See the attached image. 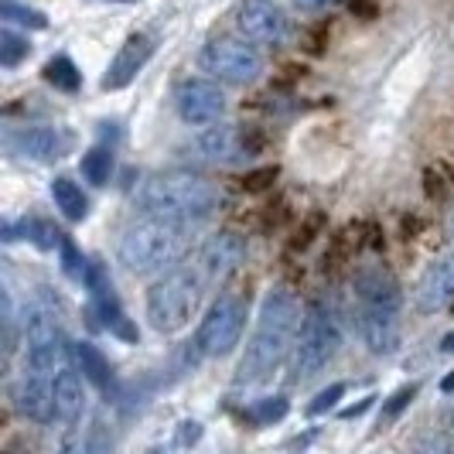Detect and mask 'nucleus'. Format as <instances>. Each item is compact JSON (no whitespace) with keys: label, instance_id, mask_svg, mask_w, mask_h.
Wrapping results in <instances>:
<instances>
[{"label":"nucleus","instance_id":"1","mask_svg":"<svg viewBox=\"0 0 454 454\" xmlns=\"http://www.w3.org/2000/svg\"><path fill=\"white\" fill-rule=\"evenodd\" d=\"M301 318L304 315L297 308V297L287 287H273L270 294L263 297L256 332H253L250 345H247L243 359L236 365V383L239 387L267 383L273 372L280 369L287 348H291V339H297Z\"/></svg>","mask_w":454,"mask_h":454},{"label":"nucleus","instance_id":"2","mask_svg":"<svg viewBox=\"0 0 454 454\" xmlns=\"http://www.w3.org/2000/svg\"><path fill=\"white\" fill-rule=\"evenodd\" d=\"M137 208L164 223H202L219 208V192L195 171H158L137 192Z\"/></svg>","mask_w":454,"mask_h":454},{"label":"nucleus","instance_id":"3","mask_svg":"<svg viewBox=\"0 0 454 454\" xmlns=\"http://www.w3.org/2000/svg\"><path fill=\"white\" fill-rule=\"evenodd\" d=\"M184 226L178 223H164V219H137L123 229L120 243H116V256L130 273H164L171 270L184 256Z\"/></svg>","mask_w":454,"mask_h":454},{"label":"nucleus","instance_id":"4","mask_svg":"<svg viewBox=\"0 0 454 454\" xmlns=\"http://www.w3.org/2000/svg\"><path fill=\"white\" fill-rule=\"evenodd\" d=\"M202 277L199 270H171L160 280L151 284L147 291V321L158 328L160 335H175L192 321L199 297H202Z\"/></svg>","mask_w":454,"mask_h":454},{"label":"nucleus","instance_id":"5","mask_svg":"<svg viewBox=\"0 0 454 454\" xmlns=\"http://www.w3.org/2000/svg\"><path fill=\"white\" fill-rule=\"evenodd\" d=\"M339 348V325L332 318V311L325 304H308L301 328L294 339V380H311L328 365V359Z\"/></svg>","mask_w":454,"mask_h":454},{"label":"nucleus","instance_id":"6","mask_svg":"<svg viewBox=\"0 0 454 454\" xmlns=\"http://www.w3.org/2000/svg\"><path fill=\"white\" fill-rule=\"evenodd\" d=\"M199 66L219 82L247 86L263 72V59L247 38H212L199 51Z\"/></svg>","mask_w":454,"mask_h":454},{"label":"nucleus","instance_id":"7","mask_svg":"<svg viewBox=\"0 0 454 454\" xmlns=\"http://www.w3.org/2000/svg\"><path fill=\"white\" fill-rule=\"evenodd\" d=\"M243 328H247V308H243V301L236 294H223L208 304L195 341H199L202 356L223 359V356H229V352L239 345Z\"/></svg>","mask_w":454,"mask_h":454},{"label":"nucleus","instance_id":"8","mask_svg":"<svg viewBox=\"0 0 454 454\" xmlns=\"http://www.w3.org/2000/svg\"><path fill=\"white\" fill-rule=\"evenodd\" d=\"M24 359L31 372H48V376L66 359V332L45 308H31L24 318Z\"/></svg>","mask_w":454,"mask_h":454},{"label":"nucleus","instance_id":"9","mask_svg":"<svg viewBox=\"0 0 454 454\" xmlns=\"http://www.w3.org/2000/svg\"><path fill=\"white\" fill-rule=\"evenodd\" d=\"M236 31L250 45L277 48L287 42L291 21H287V14H284V7L277 0H243L236 7Z\"/></svg>","mask_w":454,"mask_h":454},{"label":"nucleus","instance_id":"10","mask_svg":"<svg viewBox=\"0 0 454 454\" xmlns=\"http://www.w3.org/2000/svg\"><path fill=\"white\" fill-rule=\"evenodd\" d=\"M7 147L27 160L51 164V160H62L75 151V137L68 130H59V127H24V130L7 134Z\"/></svg>","mask_w":454,"mask_h":454},{"label":"nucleus","instance_id":"11","mask_svg":"<svg viewBox=\"0 0 454 454\" xmlns=\"http://www.w3.org/2000/svg\"><path fill=\"white\" fill-rule=\"evenodd\" d=\"M175 110L184 123H215L226 114V92L208 79H184L175 90Z\"/></svg>","mask_w":454,"mask_h":454},{"label":"nucleus","instance_id":"12","mask_svg":"<svg viewBox=\"0 0 454 454\" xmlns=\"http://www.w3.org/2000/svg\"><path fill=\"white\" fill-rule=\"evenodd\" d=\"M352 294L356 308H380V311H396L403 304V291L396 284V277L387 267H363L352 277Z\"/></svg>","mask_w":454,"mask_h":454},{"label":"nucleus","instance_id":"13","mask_svg":"<svg viewBox=\"0 0 454 454\" xmlns=\"http://www.w3.org/2000/svg\"><path fill=\"white\" fill-rule=\"evenodd\" d=\"M243 256H247L243 236H236V232H215V236L205 239V247L199 250L195 270L202 277V284H212V280L229 277V273L236 270L243 263Z\"/></svg>","mask_w":454,"mask_h":454},{"label":"nucleus","instance_id":"14","mask_svg":"<svg viewBox=\"0 0 454 454\" xmlns=\"http://www.w3.org/2000/svg\"><path fill=\"white\" fill-rule=\"evenodd\" d=\"M454 301V253L434 260L431 267L424 270L417 291H413V304L420 315H437L444 311Z\"/></svg>","mask_w":454,"mask_h":454},{"label":"nucleus","instance_id":"15","mask_svg":"<svg viewBox=\"0 0 454 454\" xmlns=\"http://www.w3.org/2000/svg\"><path fill=\"white\" fill-rule=\"evenodd\" d=\"M14 403L21 410L27 420H59V410H55V376L48 372H24V380L14 387Z\"/></svg>","mask_w":454,"mask_h":454},{"label":"nucleus","instance_id":"16","mask_svg":"<svg viewBox=\"0 0 454 454\" xmlns=\"http://www.w3.org/2000/svg\"><path fill=\"white\" fill-rule=\"evenodd\" d=\"M147 59H151V42L144 38V35H134V38H127L123 48L114 55V62L106 66L103 72V90L114 92V90H123V86H130L137 79V72L147 66Z\"/></svg>","mask_w":454,"mask_h":454},{"label":"nucleus","instance_id":"17","mask_svg":"<svg viewBox=\"0 0 454 454\" xmlns=\"http://www.w3.org/2000/svg\"><path fill=\"white\" fill-rule=\"evenodd\" d=\"M359 315V332L369 352L389 356L400 348V315L396 311H380V308H356Z\"/></svg>","mask_w":454,"mask_h":454},{"label":"nucleus","instance_id":"18","mask_svg":"<svg viewBox=\"0 0 454 454\" xmlns=\"http://www.w3.org/2000/svg\"><path fill=\"white\" fill-rule=\"evenodd\" d=\"M55 410H59V420H79L82 410H86V389L75 369H59L55 372Z\"/></svg>","mask_w":454,"mask_h":454},{"label":"nucleus","instance_id":"19","mask_svg":"<svg viewBox=\"0 0 454 454\" xmlns=\"http://www.w3.org/2000/svg\"><path fill=\"white\" fill-rule=\"evenodd\" d=\"M199 151H202L208 160H223V164H232L236 158H243L247 144L236 127H208L205 134H199Z\"/></svg>","mask_w":454,"mask_h":454},{"label":"nucleus","instance_id":"20","mask_svg":"<svg viewBox=\"0 0 454 454\" xmlns=\"http://www.w3.org/2000/svg\"><path fill=\"white\" fill-rule=\"evenodd\" d=\"M75 365H79V372H82V380H90L96 389H103V393H110L114 389V369L106 363V356L90 345V341H82V345H75Z\"/></svg>","mask_w":454,"mask_h":454},{"label":"nucleus","instance_id":"21","mask_svg":"<svg viewBox=\"0 0 454 454\" xmlns=\"http://www.w3.org/2000/svg\"><path fill=\"white\" fill-rule=\"evenodd\" d=\"M51 199L59 205V212H62L66 219H72V223H82L86 212H90V202H86L82 188L75 182H68V178H55V182H51Z\"/></svg>","mask_w":454,"mask_h":454},{"label":"nucleus","instance_id":"22","mask_svg":"<svg viewBox=\"0 0 454 454\" xmlns=\"http://www.w3.org/2000/svg\"><path fill=\"white\" fill-rule=\"evenodd\" d=\"M45 79L55 86V90H66V92H75L79 86H82V75H79V68L72 66L68 55H55V59L48 62Z\"/></svg>","mask_w":454,"mask_h":454},{"label":"nucleus","instance_id":"23","mask_svg":"<svg viewBox=\"0 0 454 454\" xmlns=\"http://www.w3.org/2000/svg\"><path fill=\"white\" fill-rule=\"evenodd\" d=\"M114 175V154L106 147H92L82 154V178L90 184H106Z\"/></svg>","mask_w":454,"mask_h":454},{"label":"nucleus","instance_id":"24","mask_svg":"<svg viewBox=\"0 0 454 454\" xmlns=\"http://www.w3.org/2000/svg\"><path fill=\"white\" fill-rule=\"evenodd\" d=\"M0 14H4V21L7 24H27V27H35V31H45L48 27V18L42 14V11L21 7L18 0H4V4H0Z\"/></svg>","mask_w":454,"mask_h":454},{"label":"nucleus","instance_id":"25","mask_svg":"<svg viewBox=\"0 0 454 454\" xmlns=\"http://www.w3.org/2000/svg\"><path fill=\"white\" fill-rule=\"evenodd\" d=\"M284 417H287V396H267V400H260V403L250 407V420L260 424V427L277 424V420H284Z\"/></svg>","mask_w":454,"mask_h":454},{"label":"nucleus","instance_id":"26","mask_svg":"<svg viewBox=\"0 0 454 454\" xmlns=\"http://www.w3.org/2000/svg\"><path fill=\"white\" fill-rule=\"evenodd\" d=\"M27 51H31V48H27V42H24V38H18L11 27H4V31H0V66H4V68H14L24 55H27Z\"/></svg>","mask_w":454,"mask_h":454},{"label":"nucleus","instance_id":"27","mask_svg":"<svg viewBox=\"0 0 454 454\" xmlns=\"http://www.w3.org/2000/svg\"><path fill=\"white\" fill-rule=\"evenodd\" d=\"M59 454H103V437H99V431L68 434Z\"/></svg>","mask_w":454,"mask_h":454},{"label":"nucleus","instance_id":"28","mask_svg":"<svg viewBox=\"0 0 454 454\" xmlns=\"http://www.w3.org/2000/svg\"><path fill=\"white\" fill-rule=\"evenodd\" d=\"M62 270H66L72 280H90L86 260H82V253L75 250V243H72V239H66V243H62Z\"/></svg>","mask_w":454,"mask_h":454},{"label":"nucleus","instance_id":"29","mask_svg":"<svg viewBox=\"0 0 454 454\" xmlns=\"http://www.w3.org/2000/svg\"><path fill=\"white\" fill-rule=\"evenodd\" d=\"M341 396H345V387H341V383H332V387L321 389L318 396L308 403V413H311V417H321V413H328L332 407H339Z\"/></svg>","mask_w":454,"mask_h":454},{"label":"nucleus","instance_id":"30","mask_svg":"<svg viewBox=\"0 0 454 454\" xmlns=\"http://www.w3.org/2000/svg\"><path fill=\"white\" fill-rule=\"evenodd\" d=\"M24 236H31V243L38 247V250H51L55 247V239H59V232L42 223V219H31V223H24Z\"/></svg>","mask_w":454,"mask_h":454},{"label":"nucleus","instance_id":"31","mask_svg":"<svg viewBox=\"0 0 454 454\" xmlns=\"http://www.w3.org/2000/svg\"><path fill=\"white\" fill-rule=\"evenodd\" d=\"M413 396H417V387L396 389V393H393V396L387 400V407H383V420H393V417H400V413H403V407H407Z\"/></svg>","mask_w":454,"mask_h":454},{"label":"nucleus","instance_id":"32","mask_svg":"<svg viewBox=\"0 0 454 454\" xmlns=\"http://www.w3.org/2000/svg\"><path fill=\"white\" fill-rule=\"evenodd\" d=\"M420 454H454V441H444V437H431L420 444Z\"/></svg>","mask_w":454,"mask_h":454},{"label":"nucleus","instance_id":"33","mask_svg":"<svg viewBox=\"0 0 454 454\" xmlns=\"http://www.w3.org/2000/svg\"><path fill=\"white\" fill-rule=\"evenodd\" d=\"M199 434H202L199 424H182V431H178V444H182V448L195 444V441H199Z\"/></svg>","mask_w":454,"mask_h":454},{"label":"nucleus","instance_id":"34","mask_svg":"<svg viewBox=\"0 0 454 454\" xmlns=\"http://www.w3.org/2000/svg\"><path fill=\"white\" fill-rule=\"evenodd\" d=\"M297 11H304V14H315V11H321V7H328L332 0H291Z\"/></svg>","mask_w":454,"mask_h":454},{"label":"nucleus","instance_id":"35","mask_svg":"<svg viewBox=\"0 0 454 454\" xmlns=\"http://www.w3.org/2000/svg\"><path fill=\"white\" fill-rule=\"evenodd\" d=\"M365 407H372V400H363V403H356V407H352V410H345L341 417H356V413H363Z\"/></svg>","mask_w":454,"mask_h":454},{"label":"nucleus","instance_id":"36","mask_svg":"<svg viewBox=\"0 0 454 454\" xmlns=\"http://www.w3.org/2000/svg\"><path fill=\"white\" fill-rule=\"evenodd\" d=\"M441 348H444V352H454V332H448V335H444V341H441Z\"/></svg>","mask_w":454,"mask_h":454},{"label":"nucleus","instance_id":"37","mask_svg":"<svg viewBox=\"0 0 454 454\" xmlns=\"http://www.w3.org/2000/svg\"><path fill=\"white\" fill-rule=\"evenodd\" d=\"M444 424H448V431L454 434V407L448 410V413H444Z\"/></svg>","mask_w":454,"mask_h":454},{"label":"nucleus","instance_id":"38","mask_svg":"<svg viewBox=\"0 0 454 454\" xmlns=\"http://www.w3.org/2000/svg\"><path fill=\"white\" fill-rule=\"evenodd\" d=\"M444 389H454V372L448 376V380H444Z\"/></svg>","mask_w":454,"mask_h":454}]
</instances>
